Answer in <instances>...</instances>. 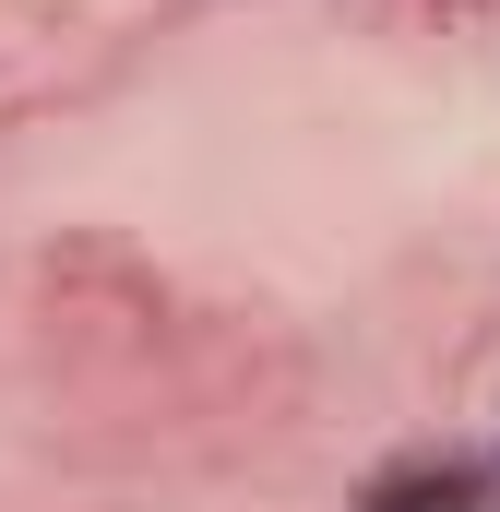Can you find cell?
I'll return each instance as SVG.
<instances>
[{
  "instance_id": "6da1fadb",
  "label": "cell",
  "mask_w": 500,
  "mask_h": 512,
  "mask_svg": "<svg viewBox=\"0 0 500 512\" xmlns=\"http://www.w3.org/2000/svg\"><path fill=\"white\" fill-rule=\"evenodd\" d=\"M489 501H500L489 465L429 453V465H393V477H370V501H358V512H489Z\"/></svg>"
}]
</instances>
